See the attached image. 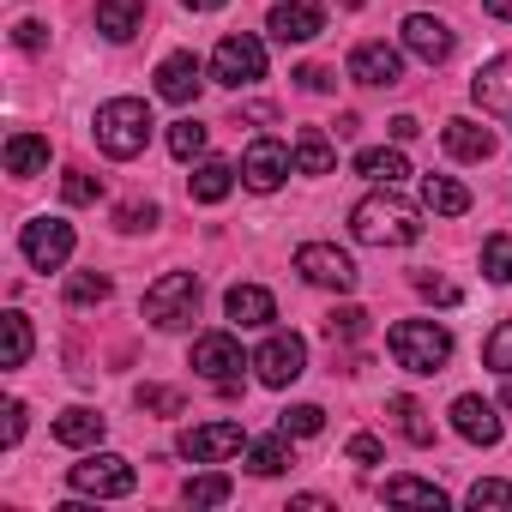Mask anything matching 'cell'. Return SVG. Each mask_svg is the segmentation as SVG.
I'll use <instances>...</instances> for the list:
<instances>
[{
    "mask_svg": "<svg viewBox=\"0 0 512 512\" xmlns=\"http://www.w3.org/2000/svg\"><path fill=\"white\" fill-rule=\"evenodd\" d=\"M350 235L368 241V247H410V241H422V217H416V205H404L392 187H380V193H368V199L350 211Z\"/></svg>",
    "mask_w": 512,
    "mask_h": 512,
    "instance_id": "6da1fadb",
    "label": "cell"
},
{
    "mask_svg": "<svg viewBox=\"0 0 512 512\" xmlns=\"http://www.w3.org/2000/svg\"><path fill=\"white\" fill-rule=\"evenodd\" d=\"M151 109L139 103V97H109L103 109H97V121H91V133H97V145L115 157V163H127V157H139L145 151V139H151Z\"/></svg>",
    "mask_w": 512,
    "mask_h": 512,
    "instance_id": "7a4b0ae2",
    "label": "cell"
},
{
    "mask_svg": "<svg viewBox=\"0 0 512 512\" xmlns=\"http://www.w3.org/2000/svg\"><path fill=\"white\" fill-rule=\"evenodd\" d=\"M386 350L404 374H440L452 362V332L434 326V320H398L386 332Z\"/></svg>",
    "mask_w": 512,
    "mask_h": 512,
    "instance_id": "3957f363",
    "label": "cell"
},
{
    "mask_svg": "<svg viewBox=\"0 0 512 512\" xmlns=\"http://www.w3.org/2000/svg\"><path fill=\"white\" fill-rule=\"evenodd\" d=\"M193 314H199V278L193 272H163L145 290V320L157 332H181V326H193Z\"/></svg>",
    "mask_w": 512,
    "mask_h": 512,
    "instance_id": "277c9868",
    "label": "cell"
},
{
    "mask_svg": "<svg viewBox=\"0 0 512 512\" xmlns=\"http://www.w3.org/2000/svg\"><path fill=\"white\" fill-rule=\"evenodd\" d=\"M211 79H217V85H229V91L260 85V79H266V43H260V37H247V31L223 37V43H217V55H211Z\"/></svg>",
    "mask_w": 512,
    "mask_h": 512,
    "instance_id": "5b68a950",
    "label": "cell"
},
{
    "mask_svg": "<svg viewBox=\"0 0 512 512\" xmlns=\"http://www.w3.org/2000/svg\"><path fill=\"white\" fill-rule=\"evenodd\" d=\"M67 482H73V494H97V500H121V494L139 488V476L121 452H91L85 464L67 470Z\"/></svg>",
    "mask_w": 512,
    "mask_h": 512,
    "instance_id": "8992f818",
    "label": "cell"
},
{
    "mask_svg": "<svg viewBox=\"0 0 512 512\" xmlns=\"http://www.w3.org/2000/svg\"><path fill=\"white\" fill-rule=\"evenodd\" d=\"M253 374H260V386H296L308 374V344L296 332H272L260 350H253Z\"/></svg>",
    "mask_w": 512,
    "mask_h": 512,
    "instance_id": "52a82bcc",
    "label": "cell"
},
{
    "mask_svg": "<svg viewBox=\"0 0 512 512\" xmlns=\"http://www.w3.org/2000/svg\"><path fill=\"white\" fill-rule=\"evenodd\" d=\"M193 368H199L217 392H235V386H241V368H253V362L241 356V344H235L229 332H205V338H193Z\"/></svg>",
    "mask_w": 512,
    "mask_h": 512,
    "instance_id": "ba28073f",
    "label": "cell"
},
{
    "mask_svg": "<svg viewBox=\"0 0 512 512\" xmlns=\"http://www.w3.org/2000/svg\"><path fill=\"white\" fill-rule=\"evenodd\" d=\"M19 247H25V260H31L37 272H61V266L73 260V223H61V217H31L25 235H19Z\"/></svg>",
    "mask_w": 512,
    "mask_h": 512,
    "instance_id": "9c48e42d",
    "label": "cell"
},
{
    "mask_svg": "<svg viewBox=\"0 0 512 512\" xmlns=\"http://www.w3.org/2000/svg\"><path fill=\"white\" fill-rule=\"evenodd\" d=\"M175 452L187 464H223L229 452H247V434H241V422H199L175 440Z\"/></svg>",
    "mask_w": 512,
    "mask_h": 512,
    "instance_id": "30bf717a",
    "label": "cell"
},
{
    "mask_svg": "<svg viewBox=\"0 0 512 512\" xmlns=\"http://www.w3.org/2000/svg\"><path fill=\"white\" fill-rule=\"evenodd\" d=\"M290 169H296V151H284L278 139H253L241 151V187H253V193H278Z\"/></svg>",
    "mask_w": 512,
    "mask_h": 512,
    "instance_id": "8fae6325",
    "label": "cell"
},
{
    "mask_svg": "<svg viewBox=\"0 0 512 512\" xmlns=\"http://www.w3.org/2000/svg\"><path fill=\"white\" fill-rule=\"evenodd\" d=\"M296 272L308 278V284H320V290H356V266H350V253H338V247H326V241H308V247H296Z\"/></svg>",
    "mask_w": 512,
    "mask_h": 512,
    "instance_id": "7c38bea8",
    "label": "cell"
},
{
    "mask_svg": "<svg viewBox=\"0 0 512 512\" xmlns=\"http://www.w3.org/2000/svg\"><path fill=\"white\" fill-rule=\"evenodd\" d=\"M266 31L278 43H314L326 31V7H320V0H278L272 19H266Z\"/></svg>",
    "mask_w": 512,
    "mask_h": 512,
    "instance_id": "4fadbf2b",
    "label": "cell"
},
{
    "mask_svg": "<svg viewBox=\"0 0 512 512\" xmlns=\"http://www.w3.org/2000/svg\"><path fill=\"white\" fill-rule=\"evenodd\" d=\"M350 79L368 85V91H392L404 79V55L386 49V43H356L350 49Z\"/></svg>",
    "mask_w": 512,
    "mask_h": 512,
    "instance_id": "5bb4252c",
    "label": "cell"
},
{
    "mask_svg": "<svg viewBox=\"0 0 512 512\" xmlns=\"http://www.w3.org/2000/svg\"><path fill=\"white\" fill-rule=\"evenodd\" d=\"M404 49H410L416 61L440 67V61L452 55V31H446V19H434V13H410V19H404Z\"/></svg>",
    "mask_w": 512,
    "mask_h": 512,
    "instance_id": "9a60e30c",
    "label": "cell"
},
{
    "mask_svg": "<svg viewBox=\"0 0 512 512\" xmlns=\"http://www.w3.org/2000/svg\"><path fill=\"white\" fill-rule=\"evenodd\" d=\"M452 428H458L470 446H494V440H500V416H494V404L476 398V392L452 398Z\"/></svg>",
    "mask_w": 512,
    "mask_h": 512,
    "instance_id": "2e32d148",
    "label": "cell"
},
{
    "mask_svg": "<svg viewBox=\"0 0 512 512\" xmlns=\"http://www.w3.org/2000/svg\"><path fill=\"white\" fill-rule=\"evenodd\" d=\"M470 97L482 103V115H512V55H494L470 79Z\"/></svg>",
    "mask_w": 512,
    "mask_h": 512,
    "instance_id": "e0dca14e",
    "label": "cell"
},
{
    "mask_svg": "<svg viewBox=\"0 0 512 512\" xmlns=\"http://www.w3.org/2000/svg\"><path fill=\"white\" fill-rule=\"evenodd\" d=\"M199 85H205L199 55H169V61L157 67V97H163V103H193Z\"/></svg>",
    "mask_w": 512,
    "mask_h": 512,
    "instance_id": "ac0fdd59",
    "label": "cell"
},
{
    "mask_svg": "<svg viewBox=\"0 0 512 512\" xmlns=\"http://www.w3.org/2000/svg\"><path fill=\"white\" fill-rule=\"evenodd\" d=\"M223 314H229L235 326H272V320H278V302H272L266 284H235V290L223 296Z\"/></svg>",
    "mask_w": 512,
    "mask_h": 512,
    "instance_id": "d6986e66",
    "label": "cell"
},
{
    "mask_svg": "<svg viewBox=\"0 0 512 512\" xmlns=\"http://www.w3.org/2000/svg\"><path fill=\"white\" fill-rule=\"evenodd\" d=\"M97 31L109 43H133L145 31V0H97Z\"/></svg>",
    "mask_w": 512,
    "mask_h": 512,
    "instance_id": "ffe728a7",
    "label": "cell"
},
{
    "mask_svg": "<svg viewBox=\"0 0 512 512\" xmlns=\"http://www.w3.org/2000/svg\"><path fill=\"white\" fill-rule=\"evenodd\" d=\"M440 139H446V151H452L458 163H488V157H494V133H488V127H476V121H464V115H458V121H446V133H440Z\"/></svg>",
    "mask_w": 512,
    "mask_h": 512,
    "instance_id": "44dd1931",
    "label": "cell"
},
{
    "mask_svg": "<svg viewBox=\"0 0 512 512\" xmlns=\"http://www.w3.org/2000/svg\"><path fill=\"white\" fill-rule=\"evenodd\" d=\"M229 187H235V163H223V157H205V163L187 175V193H193L199 205H217V199H229Z\"/></svg>",
    "mask_w": 512,
    "mask_h": 512,
    "instance_id": "7402d4cb",
    "label": "cell"
},
{
    "mask_svg": "<svg viewBox=\"0 0 512 512\" xmlns=\"http://www.w3.org/2000/svg\"><path fill=\"white\" fill-rule=\"evenodd\" d=\"M296 464V452H290V434L278 428L272 440H247V470L253 476H284Z\"/></svg>",
    "mask_w": 512,
    "mask_h": 512,
    "instance_id": "603a6c76",
    "label": "cell"
},
{
    "mask_svg": "<svg viewBox=\"0 0 512 512\" xmlns=\"http://www.w3.org/2000/svg\"><path fill=\"white\" fill-rule=\"evenodd\" d=\"M49 169V139L43 133H13L7 139V175H43Z\"/></svg>",
    "mask_w": 512,
    "mask_h": 512,
    "instance_id": "cb8c5ba5",
    "label": "cell"
},
{
    "mask_svg": "<svg viewBox=\"0 0 512 512\" xmlns=\"http://www.w3.org/2000/svg\"><path fill=\"white\" fill-rule=\"evenodd\" d=\"M422 205H428L434 217H464V211H470V193H464L452 175H422Z\"/></svg>",
    "mask_w": 512,
    "mask_h": 512,
    "instance_id": "d4e9b609",
    "label": "cell"
},
{
    "mask_svg": "<svg viewBox=\"0 0 512 512\" xmlns=\"http://www.w3.org/2000/svg\"><path fill=\"white\" fill-rule=\"evenodd\" d=\"M55 440H61V446H97V440H103V416L85 410V404H73V410L55 416Z\"/></svg>",
    "mask_w": 512,
    "mask_h": 512,
    "instance_id": "484cf974",
    "label": "cell"
},
{
    "mask_svg": "<svg viewBox=\"0 0 512 512\" xmlns=\"http://www.w3.org/2000/svg\"><path fill=\"white\" fill-rule=\"evenodd\" d=\"M392 506H446V488L440 482H422V476H386L380 488Z\"/></svg>",
    "mask_w": 512,
    "mask_h": 512,
    "instance_id": "4316f807",
    "label": "cell"
},
{
    "mask_svg": "<svg viewBox=\"0 0 512 512\" xmlns=\"http://www.w3.org/2000/svg\"><path fill=\"white\" fill-rule=\"evenodd\" d=\"M356 175H368L374 187H398V181L410 175V163H404V151H386V145H380V151H362V157H356Z\"/></svg>",
    "mask_w": 512,
    "mask_h": 512,
    "instance_id": "83f0119b",
    "label": "cell"
},
{
    "mask_svg": "<svg viewBox=\"0 0 512 512\" xmlns=\"http://www.w3.org/2000/svg\"><path fill=\"white\" fill-rule=\"evenodd\" d=\"M332 163H338L332 139H326L320 127H308V133L296 139V169H302V175H332Z\"/></svg>",
    "mask_w": 512,
    "mask_h": 512,
    "instance_id": "f1b7e54d",
    "label": "cell"
},
{
    "mask_svg": "<svg viewBox=\"0 0 512 512\" xmlns=\"http://www.w3.org/2000/svg\"><path fill=\"white\" fill-rule=\"evenodd\" d=\"M229 494H235V482H229L223 470H205V476H187V482H181V500H187V506H223Z\"/></svg>",
    "mask_w": 512,
    "mask_h": 512,
    "instance_id": "f546056e",
    "label": "cell"
},
{
    "mask_svg": "<svg viewBox=\"0 0 512 512\" xmlns=\"http://www.w3.org/2000/svg\"><path fill=\"white\" fill-rule=\"evenodd\" d=\"M386 410L398 416V434H404L410 446H428V440H434V422H428V410H422L416 398H392Z\"/></svg>",
    "mask_w": 512,
    "mask_h": 512,
    "instance_id": "4dcf8cb0",
    "label": "cell"
},
{
    "mask_svg": "<svg viewBox=\"0 0 512 512\" xmlns=\"http://www.w3.org/2000/svg\"><path fill=\"white\" fill-rule=\"evenodd\" d=\"M0 332H7V356H0V368H25L31 362V320L13 308V314H0Z\"/></svg>",
    "mask_w": 512,
    "mask_h": 512,
    "instance_id": "1f68e13d",
    "label": "cell"
},
{
    "mask_svg": "<svg viewBox=\"0 0 512 512\" xmlns=\"http://www.w3.org/2000/svg\"><path fill=\"white\" fill-rule=\"evenodd\" d=\"M278 428H284L290 440H308V434L326 428V410H320V404H290V410L278 416Z\"/></svg>",
    "mask_w": 512,
    "mask_h": 512,
    "instance_id": "d6a6232c",
    "label": "cell"
},
{
    "mask_svg": "<svg viewBox=\"0 0 512 512\" xmlns=\"http://www.w3.org/2000/svg\"><path fill=\"white\" fill-rule=\"evenodd\" d=\"M482 272L494 284H512V235H488L482 241Z\"/></svg>",
    "mask_w": 512,
    "mask_h": 512,
    "instance_id": "836d02e7",
    "label": "cell"
},
{
    "mask_svg": "<svg viewBox=\"0 0 512 512\" xmlns=\"http://www.w3.org/2000/svg\"><path fill=\"white\" fill-rule=\"evenodd\" d=\"M67 302H73V308L109 302V278H103V272H73V278H67Z\"/></svg>",
    "mask_w": 512,
    "mask_h": 512,
    "instance_id": "e575fe53",
    "label": "cell"
},
{
    "mask_svg": "<svg viewBox=\"0 0 512 512\" xmlns=\"http://www.w3.org/2000/svg\"><path fill=\"white\" fill-rule=\"evenodd\" d=\"M169 151H175L181 163L205 157V127H199V121H175V127H169Z\"/></svg>",
    "mask_w": 512,
    "mask_h": 512,
    "instance_id": "d590c367",
    "label": "cell"
},
{
    "mask_svg": "<svg viewBox=\"0 0 512 512\" xmlns=\"http://www.w3.org/2000/svg\"><path fill=\"white\" fill-rule=\"evenodd\" d=\"M362 332H368V314H362V308H332V314H326V338H332V344H350V338H362Z\"/></svg>",
    "mask_w": 512,
    "mask_h": 512,
    "instance_id": "8d00e7d4",
    "label": "cell"
},
{
    "mask_svg": "<svg viewBox=\"0 0 512 512\" xmlns=\"http://www.w3.org/2000/svg\"><path fill=\"white\" fill-rule=\"evenodd\" d=\"M482 362H488L494 374H512V320H500V326L488 332V344H482Z\"/></svg>",
    "mask_w": 512,
    "mask_h": 512,
    "instance_id": "74e56055",
    "label": "cell"
},
{
    "mask_svg": "<svg viewBox=\"0 0 512 512\" xmlns=\"http://www.w3.org/2000/svg\"><path fill=\"white\" fill-rule=\"evenodd\" d=\"M139 410H157V416H181V392H175V386H139Z\"/></svg>",
    "mask_w": 512,
    "mask_h": 512,
    "instance_id": "f35d334b",
    "label": "cell"
},
{
    "mask_svg": "<svg viewBox=\"0 0 512 512\" xmlns=\"http://www.w3.org/2000/svg\"><path fill=\"white\" fill-rule=\"evenodd\" d=\"M61 193H67V205H97V181L85 175V169H67V181H61Z\"/></svg>",
    "mask_w": 512,
    "mask_h": 512,
    "instance_id": "ab89813d",
    "label": "cell"
},
{
    "mask_svg": "<svg viewBox=\"0 0 512 512\" xmlns=\"http://www.w3.org/2000/svg\"><path fill=\"white\" fill-rule=\"evenodd\" d=\"M470 506H512V482H494V476L476 482L470 488Z\"/></svg>",
    "mask_w": 512,
    "mask_h": 512,
    "instance_id": "60d3db41",
    "label": "cell"
},
{
    "mask_svg": "<svg viewBox=\"0 0 512 512\" xmlns=\"http://www.w3.org/2000/svg\"><path fill=\"white\" fill-rule=\"evenodd\" d=\"M13 43H19V49H25V55H37V49H43V43H49V31H43V25H37V19H19V25H13Z\"/></svg>",
    "mask_w": 512,
    "mask_h": 512,
    "instance_id": "b9f144b4",
    "label": "cell"
},
{
    "mask_svg": "<svg viewBox=\"0 0 512 512\" xmlns=\"http://www.w3.org/2000/svg\"><path fill=\"white\" fill-rule=\"evenodd\" d=\"M115 223L139 235V229H151V223H157V205H121V211H115Z\"/></svg>",
    "mask_w": 512,
    "mask_h": 512,
    "instance_id": "7bdbcfd3",
    "label": "cell"
},
{
    "mask_svg": "<svg viewBox=\"0 0 512 512\" xmlns=\"http://www.w3.org/2000/svg\"><path fill=\"white\" fill-rule=\"evenodd\" d=\"M416 290H422L428 302H440V308H452V302H458V290H452L446 278H416Z\"/></svg>",
    "mask_w": 512,
    "mask_h": 512,
    "instance_id": "ee69618b",
    "label": "cell"
},
{
    "mask_svg": "<svg viewBox=\"0 0 512 512\" xmlns=\"http://www.w3.org/2000/svg\"><path fill=\"white\" fill-rule=\"evenodd\" d=\"M350 458H356V464H380V458H386V446H380L374 434H356V440H350Z\"/></svg>",
    "mask_w": 512,
    "mask_h": 512,
    "instance_id": "f6af8a7d",
    "label": "cell"
},
{
    "mask_svg": "<svg viewBox=\"0 0 512 512\" xmlns=\"http://www.w3.org/2000/svg\"><path fill=\"white\" fill-rule=\"evenodd\" d=\"M296 79H302V91H332V85H338V73H332V67H302Z\"/></svg>",
    "mask_w": 512,
    "mask_h": 512,
    "instance_id": "bcb514c9",
    "label": "cell"
},
{
    "mask_svg": "<svg viewBox=\"0 0 512 512\" xmlns=\"http://www.w3.org/2000/svg\"><path fill=\"white\" fill-rule=\"evenodd\" d=\"M0 440H7V446H19V440H25V404H19V398L7 404V434H0Z\"/></svg>",
    "mask_w": 512,
    "mask_h": 512,
    "instance_id": "7dc6e473",
    "label": "cell"
},
{
    "mask_svg": "<svg viewBox=\"0 0 512 512\" xmlns=\"http://www.w3.org/2000/svg\"><path fill=\"white\" fill-rule=\"evenodd\" d=\"M416 133H422V127H416V115H398V121H392V139H398V145H404V139H416Z\"/></svg>",
    "mask_w": 512,
    "mask_h": 512,
    "instance_id": "c3c4849f",
    "label": "cell"
},
{
    "mask_svg": "<svg viewBox=\"0 0 512 512\" xmlns=\"http://www.w3.org/2000/svg\"><path fill=\"white\" fill-rule=\"evenodd\" d=\"M187 13H217V7H229V0H181Z\"/></svg>",
    "mask_w": 512,
    "mask_h": 512,
    "instance_id": "681fc988",
    "label": "cell"
},
{
    "mask_svg": "<svg viewBox=\"0 0 512 512\" xmlns=\"http://www.w3.org/2000/svg\"><path fill=\"white\" fill-rule=\"evenodd\" d=\"M482 7H488L494 19H506V25H512V0H482Z\"/></svg>",
    "mask_w": 512,
    "mask_h": 512,
    "instance_id": "f907efd6",
    "label": "cell"
},
{
    "mask_svg": "<svg viewBox=\"0 0 512 512\" xmlns=\"http://www.w3.org/2000/svg\"><path fill=\"white\" fill-rule=\"evenodd\" d=\"M500 404H506V410H512V374H506V392H500Z\"/></svg>",
    "mask_w": 512,
    "mask_h": 512,
    "instance_id": "816d5d0a",
    "label": "cell"
}]
</instances>
